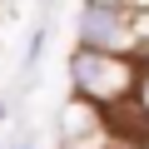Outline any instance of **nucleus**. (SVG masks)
I'll use <instances>...</instances> for the list:
<instances>
[{
	"label": "nucleus",
	"instance_id": "obj_1",
	"mask_svg": "<svg viewBox=\"0 0 149 149\" xmlns=\"http://www.w3.org/2000/svg\"><path fill=\"white\" fill-rule=\"evenodd\" d=\"M70 85L95 104H109V100H129V90L144 85V80L134 70V55H124V50H85L80 45L70 55Z\"/></svg>",
	"mask_w": 149,
	"mask_h": 149
},
{
	"label": "nucleus",
	"instance_id": "obj_2",
	"mask_svg": "<svg viewBox=\"0 0 149 149\" xmlns=\"http://www.w3.org/2000/svg\"><path fill=\"white\" fill-rule=\"evenodd\" d=\"M80 45L85 50H124L134 45V20L114 0H85L80 10Z\"/></svg>",
	"mask_w": 149,
	"mask_h": 149
},
{
	"label": "nucleus",
	"instance_id": "obj_3",
	"mask_svg": "<svg viewBox=\"0 0 149 149\" xmlns=\"http://www.w3.org/2000/svg\"><path fill=\"white\" fill-rule=\"evenodd\" d=\"M40 50H45V25L30 35V50H25V70H35V65H40Z\"/></svg>",
	"mask_w": 149,
	"mask_h": 149
},
{
	"label": "nucleus",
	"instance_id": "obj_4",
	"mask_svg": "<svg viewBox=\"0 0 149 149\" xmlns=\"http://www.w3.org/2000/svg\"><path fill=\"white\" fill-rule=\"evenodd\" d=\"M139 95H144V114H149V74H144V85H139Z\"/></svg>",
	"mask_w": 149,
	"mask_h": 149
},
{
	"label": "nucleus",
	"instance_id": "obj_5",
	"mask_svg": "<svg viewBox=\"0 0 149 149\" xmlns=\"http://www.w3.org/2000/svg\"><path fill=\"white\" fill-rule=\"evenodd\" d=\"M139 149H149V139H139Z\"/></svg>",
	"mask_w": 149,
	"mask_h": 149
},
{
	"label": "nucleus",
	"instance_id": "obj_6",
	"mask_svg": "<svg viewBox=\"0 0 149 149\" xmlns=\"http://www.w3.org/2000/svg\"><path fill=\"white\" fill-rule=\"evenodd\" d=\"M20 149H35V144H20Z\"/></svg>",
	"mask_w": 149,
	"mask_h": 149
}]
</instances>
